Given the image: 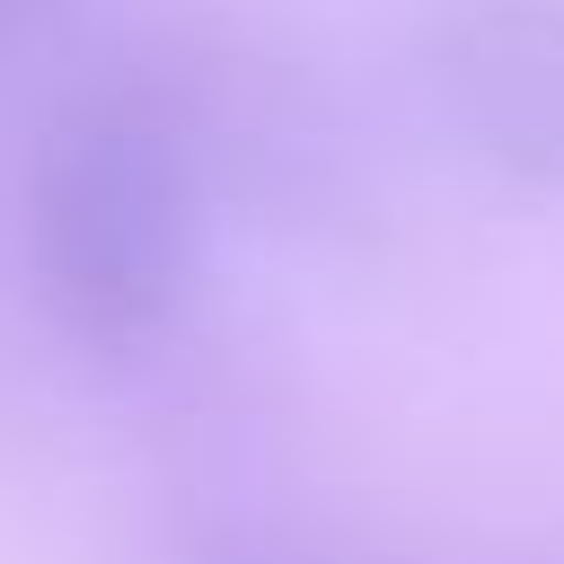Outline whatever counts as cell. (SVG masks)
Returning a JSON list of instances; mask_svg holds the SVG:
<instances>
[{
	"label": "cell",
	"mask_w": 564,
	"mask_h": 564,
	"mask_svg": "<svg viewBox=\"0 0 564 564\" xmlns=\"http://www.w3.org/2000/svg\"><path fill=\"white\" fill-rule=\"evenodd\" d=\"M203 150L159 97L70 106L26 176V264L62 335L159 344L203 273Z\"/></svg>",
	"instance_id": "6da1fadb"
},
{
	"label": "cell",
	"mask_w": 564,
	"mask_h": 564,
	"mask_svg": "<svg viewBox=\"0 0 564 564\" xmlns=\"http://www.w3.org/2000/svg\"><path fill=\"white\" fill-rule=\"evenodd\" d=\"M414 62L476 167L564 194V0H441Z\"/></svg>",
	"instance_id": "7a4b0ae2"
},
{
	"label": "cell",
	"mask_w": 564,
	"mask_h": 564,
	"mask_svg": "<svg viewBox=\"0 0 564 564\" xmlns=\"http://www.w3.org/2000/svg\"><path fill=\"white\" fill-rule=\"evenodd\" d=\"M194 564H352V555H326V546H282V538H247V546H212Z\"/></svg>",
	"instance_id": "3957f363"
},
{
	"label": "cell",
	"mask_w": 564,
	"mask_h": 564,
	"mask_svg": "<svg viewBox=\"0 0 564 564\" xmlns=\"http://www.w3.org/2000/svg\"><path fill=\"white\" fill-rule=\"evenodd\" d=\"M18 9H26V0H0V26H9V18H18Z\"/></svg>",
	"instance_id": "277c9868"
}]
</instances>
